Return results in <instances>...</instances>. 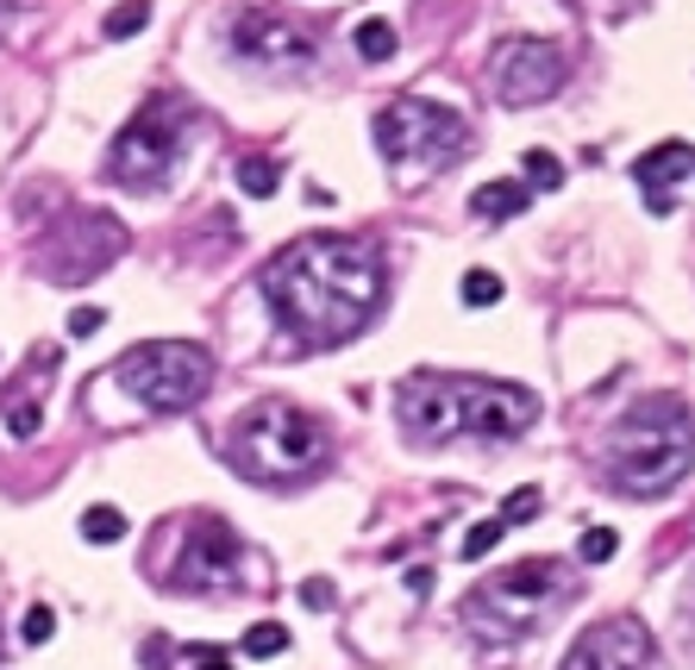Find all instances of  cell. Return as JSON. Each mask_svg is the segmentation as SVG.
Masks as SVG:
<instances>
[{"label": "cell", "mask_w": 695, "mask_h": 670, "mask_svg": "<svg viewBox=\"0 0 695 670\" xmlns=\"http://www.w3.org/2000/svg\"><path fill=\"white\" fill-rule=\"evenodd\" d=\"M383 251L370 238H339V232H313L295 238L264 264V301H270L276 326L295 345H345L370 326V313L383 307Z\"/></svg>", "instance_id": "1"}, {"label": "cell", "mask_w": 695, "mask_h": 670, "mask_svg": "<svg viewBox=\"0 0 695 670\" xmlns=\"http://www.w3.org/2000/svg\"><path fill=\"white\" fill-rule=\"evenodd\" d=\"M182 145H189V126L175 107H145V114L114 138V157H107V176H114L119 189L132 194H151L163 189L182 163Z\"/></svg>", "instance_id": "8"}, {"label": "cell", "mask_w": 695, "mask_h": 670, "mask_svg": "<svg viewBox=\"0 0 695 670\" xmlns=\"http://www.w3.org/2000/svg\"><path fill=\"white\" fill-rule=\"evenodd\" d=\"M0 658H7V627H0Z\"/></svg>", "instance_id": "31"}, {"label": "cell", "mask_w": 695, "mask_h": 670, "mask_svg": "<svg viewBox=\"0 0 695 670\" xmlns=\"http://www.w3.org/2000/svg\"><path fill=\"white\" fill-rule=\"evenodd\" d=\"M489 88L502 107H539L564 88V51L552 39H502L489 57Z\"/></svg>", "instance_id": "10"}, {"label": "cell", "mask_w": 695, "mask_h": 670, "mask_svg": "<svg viewBox=\"0 0 695 670\" xmlns=\"http://www.w3.org/2000/svg\"><path fill=\"white\" fill-rule=\"evenodd\" d=\"M502 301V276L495 269H470L463 276V307H495Z\"/></svg>", "instance_id": "21"}, {"label": "cell", "mask_w": 695, "mask_h": 670, "mask_svg": "<svg viewBox=\"0 0 695 670\" xmlns=\"http://www.w3.org/2000/svg\"><path fill=\"white\" fill-rule=\"evenodd\" d=\"M245 651H252V658H282V651H289V627H276V620L252 627L245 632Z\"/></svg>", "instance_id": "22"}, {"label": "cell", "mask_w": 695, "mask_h": 670, "mask_svg": "<svg viewBox=\"0 0 695 670\" xmlns=\"http://www.w3.org/2000/svg\"><path fill=\"white\" fill-rule=\"evenodd\" d=\"M526 176H533L539 189H558V182H564V163L552 151H526Z\"/></svg>", "instance_id": "26"}, {"label": "cell", "mask_w": 695, "mask_h": 670, "mask_svg": "<svg viewBox=\"0 0 695 670\" xmlns=\"http://www.w3.org/2000/svg\"><path fill=\"white\" fill-rule=\"evenodd\" d=\"M502 533H507L502 520H477V527L463 533V545H458V552H463V564H477V557H489L495 545H502Z\"/></svg>", "instance_id": "19"}, {"label": "cell", "mask_w": 695, "mask_h": 670, "mask_svg": "<svg viewBox=\"0 0 695 670\" xmlns=\"http://www.w3.org/2000/svg\"><path fill=\"white\" fill-rule=\"evenodd\" d=\"M100 326H107V313H100V307H76V313H70V332H76V339H95Z\"/></svg>", "instance_id": "29"}, {"label": "cell", "mask_w": 695, "mask_h": 670, "mask_svg": "<svg viewBox=\"0 0 695 670\" xmlns=\"http://www.w3.org/2000/svg\"><path fill=\"white\" fill-rule=\"evenodd\" d=\"M332 602H339V589H332L327 576H308V583H301V608H313V614H327Z\"/></svg>", "instance_id": "27"}, {"label": "cell", "mask_w": 695, "mask_h": 670, "mask_svg": "<svg viewBox=\"0 0 695 670\" xmlns=\"http://www.w3.org/2000/svg\"><path fill=\"white\" fill-rule=\"evenodd\" d=\"M351 44H357V57H364V63H388L402 39H395V25H388V20H364L357 32H351Z\"/></svg>", "instance_id": "16"}, {"label": "cell", "mask_w": 695, "mask_h": 670, "mask_svg": "<svg viewBox=\"0 0 695 670\" xmlns=\"http://www.w3.org/2000/svg\"><path fill=\"white\" fill-rule=\"evenodd\" d=\"M652 658H657L652 627H645L639 614H614V620H596V627L570 646L564 670H652Z\"/></svg>", "instance_id": "13"}, {"label": "cell", "mask_w": 695, "mask_h": 670, "mask_svg": "<svg viewBox=\"0 0 695 670\" xmlns=\"http://www.w3.org/2000/svg\"><path fill=\"white\" fill-rule=\"evenodd\" d=\"M145 20H151V0H126V7H114V13H107V25H100V32H107L114 44H126V39H138V32H145Z\"/></svg>", "instance_id": "18"}, {"label": "cell", "mask_w": 695, "mask_h": 670, "mask_svg": "<svg viewBox=\"0 0 695 670\" xmlns=\"http://www.w3.org/2000/svg\"><path fill=\"white\" fill-rule=\"evenodd\" d=\"M232 57L257 63V70H308L320 57V39L289 13H238L232 20Z\"/></svg>", "instance_id": "11"}, {"label": "cell", "mask_w": 695, "mask_h": 670, "mask_svg": "<svg viewBox=\"0 0 695 670\" xmlns=\"http://www.w3.org/2000/svg\"><path fill=\"white\" fill-rule=\"evenodd\" d=\"M614 552H620V533H614V527H589V533H582V545H577L582 564H608Z\"/></svg>", "instance_id": "23"}, {"label": "cell", "mask_w": 695, "mask_h": 670, "mask_svg": "<svg viewBox=\"0 0 695 670\" xmlns=\"http://www.w3.org/2000/svg\"><path fill=\"white\" fill-rule=\"evenodd\" d=\"M395 414L414 445H445L458 433L521 439L539 421V395L521 383H489V376H407L395 389Z\"/></svg>", "instance_id": "2"}, {"label": "cell", "mask_w": 695, "mask_h": 670, "mask_svg": "<svg viewBox=\"0 0 695 670\" xmlns=\"http://www.w3.org/2000/svg\"><path fill=\"white\" fill-rule=\"evenodd\" d=\"M526 182H514V176H502V182H483V189L470 194V213L477 220H514V213H526Z\"/></svg>", "instance_id": "15"}, {"label": "cell", "mask_w": 695, "mask_h": 670, "mask_svg": "<svg viewBox=\"0 0 695 670\" xmlns=\"http://www.w3.org/2000/svg\"><path fill=\"white\" fill-rule=\"evenodd\" d=\"M82 539H88V545H119V539H126V514L107 508V501H95V508L82 514Z\"/></svg>", "instance_id": "17"}, {"label": "cell", "mask_w": 695, "mask_h": 670, "mask_svg": "<svg viewBox=\"0 0 695 670\" xmlns=\"http://www.w3.org/2000/svg\"><path fill=\"white\" fill-rule=\"evenodd\" d=\"M194 658H201V670H232V658H220V651H207V646L194 651Z\"/></svg>", "instance_id": "30"}, {"label": "cell", "mask_w": 695, "mask_h": 670, "mask_svg": "<svg viewBox=\"0 0 695 670\" xmlns=\"http://www.w3.org/2000/svg\"><path fill=\"white\" fill-rule=\"evenodd\" d=\"M7 7H13V0H0V20H7Z\"/></svg>", "instance_id": "32"}, {"label": "cell", "mask_w": 695, "mask_h": 670, "mask_svg": "<svg viewBox=\"0 0 695 670\" xmlns=\"http://www.w3.org/2000/svg\"><path fill=\"white\" fill-rule=\"evenodd\" d=\"M51 632H57V614L44 608V602H32V608H25V620H20V639H25V646H44Z\"/></svg>", "instance_id": "25"}, {"label": "cell", "mask_w": 695, "mask_h": 670, "mask_svg": "<svg viewBox=\"0 0 695 670\" xmlns=\"http://www.w3.org/2000/svg\"><path fill=\"white\" fill-rule=\"evenodd\" d=\"M0 407H7V426H13V439H32L39 433V402H13V395H0Z\"/></svg>", "instance_id": "24"}, {"label": "cell", "mask_w": 695, "mask_h": 670, "mask_svg": "<svg viewBox=\"0 0 695 670\" xmlns=\"http://www.w3.org/2000/svg\"><path fill=\"white\" fill-rule=\"evenodd\" d=\"M570 602V571H564L558 557H526L514 571L489 576L483 589L463 602V620L489 639H521L545 620V614Z\"/></svg>", "instance_id": "5"}, {"label": "cell", "mask_w": 695, "mask_h": 670, "mask_svg": "<svg viewBox=\"0 0 695 670\" xmlns=\"http://www.w3.org/2000/svg\"><path fill=\"white\" fill-rule=\"evenodd\" d=\"M114 376L151 414H189L213 389V351L194 345V339H145L114 364Z\"/></svg>", "instance_id": "6"}, {"label": "cell", "mask_w": 695, "mask_h": 670, "mask_svg": "<svg viewBox=\"0 0 695 670\" xmlns=\"http://www.w3.org/2000/svg\"><path fill=\"white\" fill-rule=\"evenodd\" d=\"M601 470L620 496H671L676 482L695 470V414L676 395H645L614 421L608 433V451H601Z\"/></svg>", "instance_id": "3"}, {"label": "cell", "mask_w": 695, "mask_h": 670, "mask_svg": "<svg viewBox=\"0 0 695 670\" xmlns=\"http://www.w3.org/2000/svg\"><path fill=\"white\" fill-rule=\"evenodd\" d=\"M238 564H245V545L232 533L226 520H189V539H182V552L170 564V583L175 589H232L238 583Z\"/></svg>", "instance_id": "12"}, {"label": "cell", "mask_w": 695, "mask_h": 670, "mask_svg": "<svg viewBox=\"0 0 695 670\" xmlns=\"http://www.w3.org/2000/svg\"><path fill=\"white\" fill-rule=\"evenodd\" d=\"M695 170V145H683V138H671V145H652V151L633 163V182L645 189V201H676V182Z\"/></svg>", "instance_id": "14"}, {"label": "cell", "mask_w": 695, "mask_h": 670, "mask_svg": "<svg viewBox=\"0 0 695 670\" xmlns=\"http://www.w3.org/2000/svg\"><path fill=\"white\" fill-rule=\"evenodd\" d=\"M370 138H376V151H383L388 163H402V170H445V163H458V157L470 151L463 114H451L439 100H420V95L388 100L383 114H376V126H370Z\"/></svg>", "instance_id": "7"}, {"label": "cell", "mask_w": 695, "mask_h": 670, "mask_svg": "<svg viewBox=\"0 0 695 670\" xmlns=\"http://www.w3.org/2000/svg\"><path fill=\"white\" fill-rule=\"evenodd\" d=\"M238 189L270 201V194H276V163H270V157H245V163H238Z\"/></svg>", "instance_id": "20"}, {"label": "cell", "mask_w": 695, "mask_h": 670, "mask_svg": "<svg viewBox=\"0 0 695 670\" xmlns=\"http://www.w3.org/2000/svg\"><path fill=\"white\" fill-rule=\"evenodd\" d=\"M232 458L257 482H308L332 464V433L295 402H257L232 426Z\"/></svg>", "instance_id": "4"}, {"label": "cell", "mask_w": 695, "mask_h": 670, "mask_svg": "<svg viewBox=\"0 0 695 670\" xmlns=\"http://www.w3.org/2000/svg\"><path fill=\"white\" fill-rule=\"evenodd\" d=\"M119 251H126V226H119L114 213H70V220H57V232H44L39 269L51 283L76 288V283H95Z\"/></svg>", "instance_id": "9"}, {"label": "cell", "mask_w": 695, "mask_h": 670, "mask_svg": "<svg viewBox=\"0 0 695 670\" xmlns=\"http://www.w3.org/2000/svg\"><path fill=\"white\" fill-rule=\"evenodd\" d=\"M539 514V489H521V496L502 501V527H514V520H533Z\"/></svg>", "instance_id": "28"}]
</instances>
